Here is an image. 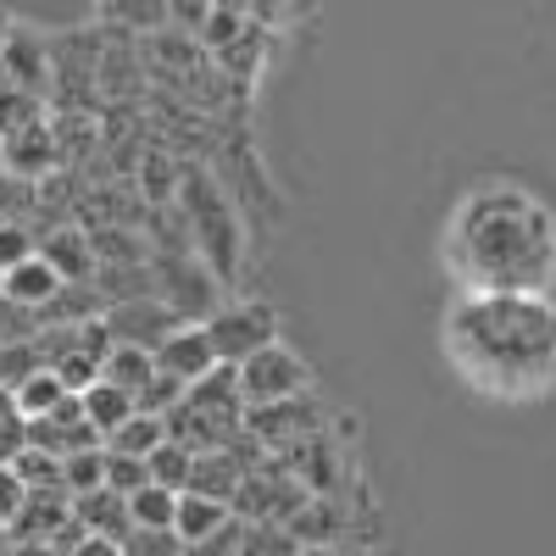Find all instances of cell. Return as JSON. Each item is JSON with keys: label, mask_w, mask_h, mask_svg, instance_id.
I'll return each instance as SVG.
<instances>
[{"label": "cell", "mask_w": 556, "mask_h": 556, "mask_svg": "<svg viewBox=\"0 0 556 556\" xmlns=\"http://www.w3.org/2000/svg\"><path fill=\"white\" fill-rule=\"evenodd\" d=\"M451 267L468 295H545L556 278V217L518 184H484L451 223Z\"/></svg>", "instance_id": "obj_1"}, {"label": "cell", "mask_w": 556, "mask_h": 556, "mask_svg": "<svg viewBox=\"0 0 556 556\" xmlns=\"http://www.w3.org/2000/svg\"><path fill=\"white\" fill-rule=\"evenodd\" d=\"M445 345L468 379L495 395H534L556 384V306L545 295H462Z\"/></svg>", "instance_id": "obj_2"}, {"label": "cell", "mask_w": 556, "mask_h": 556, "mask_svg": "<svg viewBox=\"0 0 556 556\" xmlns=\"http://www.w3.org/2000/svg\"><path fill=\"white\" fill-rule=\"evenodd\" d=\"M201 329H206V340H212L217 367H240V362H251L256 351L278 345V317H273V306H262V301L212 306V317L201 323Z\"/></svg>", "instance_id": "obj_3"}, {"label": "cell", "mask_w": 556, "mask_h": 556, "mask_svg": "<svg viewBox=\"0 0 556 556\" xmlns=\"http://www.w3.org/2000/svg\"><path fill=\"white\" fill-rule=\"evenodd\" d=\"M184 212L195 217V235H201V251L212 256L217 278H235V256H240V235H235V217H228L223 195L212 190V178L201 167L184 173Z\"/></svg>", "instance_id": "obj_4"}, {"label": "cell", "mask_w": 556, "mask_h": 556, "mask_svg": "<svg viewBox=\"0 0 556 556\" xmlns=\"http://www.w3.org/2000/svg\"><path fill=\"white\" fill-rule=\"evenodd\" d=\"M235 374H240V401H245V412L306 395V362H301L295 351H285V345L256 351L251 362H240V367H235Z\"/></svg>", "instance_id": "obj_5"}, {"label": "cell", "mask_w": 556, "mask_h": 556, "mask_svg": "<svg viewBox=\"0 0 556 556\" xmlns=\"http://www.w3.org/2000/svg\"><path fill=\"white\" fill-rule=\"evenodd\" d=\"M28 451L56 456V462H67L73 451H101V434L89 429L84 401H78V395H62V401H56V412L28 417Z\"/></svg>", "instance_id": "obj_6"}, {"label": "cell", "mask_w": 556, "mask_h": 556, "mask_svg": "<svg viewBox=\"0 0 556 556\" xmlns=\"http://www.w3.org/2000/svg\"><path fill=\"white\" fill-rule=\"evenodd\" d=\"M34 256L51 267L62 285H96V245L78 223H51V228H34Z\"/></svg>", "instance_id": "obj_7"}, {"label": "cell", "mask_w": 556, "mask_h": 556, "mask_svg": "<svg viewBox=\"0 0 556 556\" xmlns=\"http://www.w3.org/2000/svg\"><path fill=\"white\" fill-rule=\"evenodd\" d=\"M101 323H106L112 345H134V351H151V356H156V345H162L173 329H184V323H178L156 295H151V301H117V306L101 312Z\"/></svg>", "instance_id": "obj_8"}, {"label": "cell", "mask_w": 556, "mask_h": 556, "mask_svg": "<svg viewBox=\"0 0 556 556\" xmlns=\"http://www.w3.org/2000/svg\"><path fill=\"white\" fill-rule=\"evenodd\" d=\"M156 374H167V379H178L184 390L190 384H201L212 367H217V356H212V340H206V329L201 323H190V329H173L162 345H156Z\"/></svg>", "instance_id": "obj_9"}, {"label": "cell", "mask_w": 556, "mask_h": 556, "mask_svg": "<svg viewBox=\"0 0 556 556\" xmlns=\"http://www.w3.org/2000/svg\"><path fill=\"white\" fill-rule=\"evenodd\" d=\"M0 84L23 89V96H39V101H45V89H51V51H45L28 28L7 34V51H0Z\"/></svg>", "instance_id": "obj_10"}, {"label": "cell", "mask_w": 556, "mask_h": 556, "mask_svg": "<svg viewBox=\"0 0 556 556\" xmlns=\"http://www.w3.org/2000/svg\"><path fill=\"white\" fill-rule=\"evenodd\" d=\"M62 162H56V139H51V117L12 134V139H0V173H12L23 184H39V178H51Z\"/></svg>", "instance_id": "obj_11"}, {"label": "cell", "mask_w": 556, "mask_h": 556, "mask_svg": "<svg viewBox=\"0 0 556 556\" xmlns=\"http://www.w3.org/2000/svg\"><path fill=\"white\" fill-rule=\"evenodd\" d=\"M73 518L84 523V534H96V540H128L134 523H128V501L112 495V490H89V495H73Z\"/></svg>", "instance_id": "obj_12"}, {"label": "cell", "mask_w": 556, "mask_h": 556, "mask_svg": "<svg viewBox=\"0 0 556 556\" xmlns=\"http://www.w3.org/2000/svg\"><path fill=\"white\" fill-rule=\"evenodd\" d=\"M62 290V278L45 267L39 256H28V262H17L12 273H0V301H12V306H28V312H39L45 301H51Z\"/></svg>", "instance_id": "obj_13"}, {"label": "cell", "mask_w": 556, "mask_h": 556, "mask_svg": "<svg viewBox=\"0 0 556 556\" xmlns=\"http://www.w3.org/2000/svg\"><path fill=\"white\" fill-rule=\"evenodd\" d=\"M228 518V506H217V501H201V495H178V513H173V534L184 540V545H201V540H212Z\"/></svg>", "instance_id": "obj_14"}, {"label": "cell", "mask_w": 556, "mask_h": 556, "mask_svg": "<svg viewBox=\"0 0 556 556\" xmlns=\"http://www.w3.org/2000/svg\"><path fill=\"white\" fill-rule=\"evenodd\" d=\"M156 379V362H151V351H134V345H112V356H106V367H101V384H112V390H123L128 401L139 395Z\"/></svg>", "instance_id": "obj_15"}, {"label": "cell", "mask_w": 556, "mask_h": 556, "mask_svg": "<svg viewBox=\"0 0 556 556\" xmlns=\"http://www.w3.org/2000/svg\"><path fill=\"white\" fill-rule=\"evenodd\" d=\"M78 401H84V417H89V429L101 434V445H106V440H112V434H117V429L128 424V417H134V401H128L123 390H112V384H89V390H84Z\"/></svg>", "instance_id": "obj_16"}, {"label": "cell", "mask_w": 556, "mask_h": 556, "mask_svg": "<svg viewBox=\"0 0 556 556\" xmlns=\"http://www.w3.org/2000/svg\"><path fill=\"white\" fill-rule=\"evenodd\" d=\"M190 468H195V451H190V445H173V440H162V445L146 456L151 484H156V490H173V495H184V484H190Z\"/></svg>", "instance_id": "obj_17"}, {"label": "cell", "mask_w": 556, "mask_h": 556, "mask_svg": "<svg viewBox=\"0 0 556 556\" xmlns=\"http://www.w3.org/2000/svg\"><path fill=\"white\" fill-rule=\"evenodd\" d=\"M162 440H167V424H162V417L134 412V417H128V424H123V429H117V434H112L101 451H117V456H139V462H146V456H151Z\"/></svg>", "instance_id": "obj_18"}, {"label": "cell", "mask_w": 556, "mask_h": 556, "mask_svg": "<svg viewBox=\"0 0 556 556\" xmlns=\"http://www.w3.org/2000/svg\"><path fill=\"white\" fill-rule=\"evenodd\" d=\"M173 513H178V495L173 490L146 484L139 495H128V523L134 529H173Z\"/></svg>", "instance_id": "obj_19"}, {"label": "cell", "mask_w": 556, "mask_h": 556, "mask_svg": "<svg viewBox=\"0 0 556 556\" xmlns=\"http://www.w3.org/2000/svg\"><path fill=\"white\" fill-rule=\"evenodd\" d=\"M178 178H184L178 162H173L162 146H151V151H146V167H139V190H146V201H151V206L173 201V195H178Z\"/></svg>", "instance_id": "obj_20"}, {"label": "cell", "mask_w": 556, "mask_h": 556, "mask_svg": "<svg viewBox=\"0 0 556 556\" xmlns=\"http://www.w3.org/2000/svg\"><path fill=\"white\" fill-rule=\"evenodd\" d=\"M62 484H67V495L106 490V451H73L62 462Z\"/></svg>", "instance_id": "obj_21"}, {"label": "cell", "mask_w": 556, "mask_h": 556, "mask_svg": "<svg viewBox=\"0 0 556 556\" xmlns=\"http://www.w3.org/2000/svg\"><path fill=\"white\" fill-rule=\"evenodd\" d=\"M34 123H45V101L0 84V139H12V134H23V128H34Z\"/></svg>", "instance_id": "obj_22"}, {"label": "cell", "mask_w": 556, "mask_h": 556, "mask_svg": "<svg viewBox=\"0 0 556 556\" xmlns=\"http://www.w3.org/2000/svg\"><path fill=\"white\" fill-rule=\"evenodd\" d=\"M67 390H62V379L51 374V367H39V374L17 390V412H23V424L28 417H45V412H56V401H62Z\"/></svg>", "instance_id": "obj_23"}, {"label": "cell", "mask_w": 556, "mask_h": 556, "mask_svg": "<svg viewBox=\"0 0 556 556\" xmlns=\"http://www.w3.org/2000/svg\"><path fill=\"white\" fill-rule=\"evenodd\" d=\"M39 351H34V340H23V345H0V390H23L34 374H39Z\"/></svg>", "instance_id": "obj_24"}, {"label": "cell", "mask_w": 556, "mask_h": 556, "mask_svg": "<svg viewBox=\"0 0 556 556\" xmlns=\"http://www.w3.org/2000/svg\"><path fill=\"white\" fill-rule=\"evenodd\" d=\"M12 468H17V479H23V490H28V495H34V490H62V495H67V484H62V462H56V456L23 451V456L12 462Z\"/></svg>", "instance_id": "obj_25"}, {"label": "cell", "mask_w": 556, "mask_h": 556, "mask_svg": "<svg viewBox=\"0 0 556 556\" xmlns=\"http://www.w3.org/2000/svg\"><path fill=\"white\" fill-rule=\"evenodd\" d=\"M151 484V473H146V462H139V456H117V451H106V490L112 495H139V490H146Z\"/></svg>", "instance_id": "obj_26"}, {"label": "cell", "mask_w": 556, "mask_h": 556, "mask_svg": "<svg viewBox=\"0 0 556 556\" xmlns=\"http://www.w3.org/2000/svg\"><path fill=\"white\" fill-rule=\"evenodd\" d=\"M245 28H251V17H245L240 7H217V12H206V23H201V39L212 45V56H217L223 45H235Z\"/></svg>", "instance_id": "obj_27"}, {"label": "cell", "mask_w": 556, "mask_h": 556, "mask_svg": "<svg viewBox=\"0 0 556 556\" xmlns=\"http://www.w3.org/2000/svg\"><path fill=\"white\" fill-rule=\"evenodd\" d=\"M0 223H34V184L0 173Z\"/></svg>", "instance_id": "obj_28"}, {"label": "cell", "mask_w": 556, "mask_h": 556, "mask_svg": "<svg viewBox=\"0 0 556 556\" xmlns=\"http://www.w3.org/2000/svg\"><path fill=\"white\" fill-rule=\"evenodd\" d=\"M178 401H184V384H178V379H167V374H156L146 390L134 395V412H146V417H167Z\"/></svg>", "instance_id": "obj_29"}, {"label": "cell", "mask_w": 556, "mask_h": 556, "mask_svg": "<svg viewBox=\"0 0 556 556\" xmlns=\"http://www.w3.org/2000/svg\"><path fill=\"white\" fill-rule=\"evenodd\" d=\"M123 556H184V540L173 529H134L123 540Z\"/></svg>", "instance_id": "obj_30"}, {"label": "cell", "mask_w": 556, "mask_h": 556, "mask_svg": "<svg viewBox=\"0 0 556 556\" xmlns=\"http://www.w3.org/2000/svg\"><path fill=\"white\" fill-rule=\"evenodd\" d=\"M245 518H228L212 540H201V545H184V556H240V545H245Z\"/></svg>", "instance_id": "obj_31"}, {"label": "cell", "mask_w": 556, "mask_h": 556, "mask_svg": "<svg viewBox=\"0 0 556 556\" xmlns=\"http://www.w3.org/2000/svg\"><path fill=\"white\" fill-rule=\"evenodd\" d=\"M28 256H34V228L28 223H0V273H12Z\"/></svg>", "instance_id": "obj_32"}, {"label": "cell", "mask_w": 556, "mask_h": 556, "mask_svg": "<svg viewBox=\"0 0 556 556\" xmlns=\"http://www.w3.org/2000/svg\"><path fill=\"white\" fill-rule=\"evenodd\" d=\"M23 501H28V490H23L17 468H0V529H12V518L23 513Z\"/></svg>", "instance_id": "obj_33"}, {"label": "cell", "mask_w": 556, "mask_h": 556, "mask_svg": "<svg viewBox=\"0 0 556 556\" xmlns=\"http://www.w3.org/2000/svg\"><path fill=\"white\" fill-rule=\"evenodd\" d=\"M28 451V424L12 417V424H0V468H12V462Z\"/></svg>", "instance_id": "obj_34"}, {"label": "cell", "mask_w": 556, "mask_h": 556, "mask_svg": "<svg viewBox=\"0 0 556 556\" xmlns=\"http://www.w3.org/2000/svg\"><path fill=\"white\" fill-rule=\"evenodd\" d=\"M73 556H123V545H117V540H96V534H89Z\"/></svg>", "instance_id": "obj_35"}, {"label": "cell", "mask_w": 556, "mask_h": 556, "mask_svg": "<svg viewBox=\"0 0 556 556\" xmlns=\"http://www.w3.org/2000/svg\"><path fill=\"white\" fill-rule=\"evenodd\" d=\"M12 556H56V551L45 545V540H17V545H12Z\"/></svg>", "instance_id": "obj_36"}, {"label": "cell", "mask_w": 556, "mask_h": 556, "mask_svg": "<svg viewBox=\"0 0 556 556\" xmlns=\"http://www.w3.org/2000/svg\"><path fill=\"white\" fill-rule=\"evenodd\" d=\"M12 417H23V412H17V395L0 390V424H12Z\"/></svg>", "instance_id": "obj_37"}, {"label": "cell", "mask_w": 556, "mask_h": 556, "mask_svg": "<svg viewBox=\"0 0 556 556\" xmlns=\"http://www.w3.org/2000/svg\"><path fill=\"white\" fill-rule=\"evenodd\" d=\"M0 556H12V534L7 529H0Z\"/></svg>", "instance_id": "obj_38"}, {"label": "cell", "mask_w": 556, "mask_h": 556, "mask_svg": "<svg viewBox=\"0 0 556 556\" xmlns=\"http://www.w3.org/2000/svg\"><path fill=\"white\" fill-rule=\"evenodd\" d=\"M7 34H12V23H7V17H0V51H7Z\"/></svg>", "instance_id": "obj_39"}, {"label": "cell", "mask_w": 556, "mask_h": 556, "mask_svg": "<svg viewBox=\"0 0 556 556\" xmlns=\"http://www.w3.org/2000/svg\"><path fill=\"white\" fill-rule=\"evenodd\" d=\"M334 556H340V551H334Z\"/></svg>", "instance_id": "obj_40"}]
</instances>
